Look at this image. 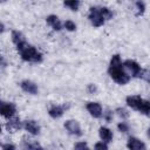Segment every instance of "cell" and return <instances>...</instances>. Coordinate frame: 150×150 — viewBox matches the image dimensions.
<instances>
[{"mask_svg": "<svg viewBox=\"0 0 150 150\" xmlns=\"http://www.w3.org/2000/svg\"><path fill=\"white\" fill-rule=\"evenodd\" d=\"M22 127H23V124L20 121V118L19 117H14V116L11 117V118H8V122L6 123V129L9 132H14V131L21 129Z\"/></svg>", "mask_w": 150, "mask_h": 150, "instance_id": "30bf717a", "label": "cell"}, {"mask_svg": "<svg viewBox=\"0 0 150 150\" xmlns=\"http://www.w3.org/2000/svg\"><path fill=\"white\" fill-rule=\"evenodd\" d=\"M23 128L26 129V131H28L32 135H39L40 134V125L38 124V122L33 121V120H27L23 122Z\"/></svg>", "mask_w": 150, "mask_h": 150, "instance_id": "8fae6325", "label": "cell"}, {"mask_svg": "<svg viewBox=\"0 0 150 150\" xmlns=\"http://www.w3.org/2000/svg\"><path fill=\"white\" fill-rule=\"evenodd\" d=\"M123 66H124L125 69H128L132 74L134 77H138V75H139V73L142 70L141 66L136 61H134V60H125L123 62Z\"/></svg>", "mask_w": 150, "mask_h": 150, "instance_id": "ba28073f", "label": "cell"}, {"mask_svg": "<svg viewBox=\"0 0 150 150\" xmlns=\"http://www.w3.org/2000/svg\"><path fill=\"white\" fill-rule=\"evenodd\" d=\"M5 1H6V0H1V2H5Z\"/></svg>", "mask_w": 150, "mask_h": 150, "instance_id": "4dcf8cb0", "label": "cell"}, {"mask_svg": "<svg viewBox=\"0 0 150 150\" xmlns=\"http://www.w3.org/2000/svg\"><path fill=\"white\" fill-rule=\"evenodd\" d=\"M125 102L131 109L137 110L143 115L150 116V101L144 100L138 95H130L127 96Z\"/></svg>", "mask_w": 150, "mask_h": 150, "instance_id": "3957f363", "label": "cell"}, {"mask_svg": "<svg viewBox=\"0 0 150 150\" xmlns=\"http://www.w3.org/2000/svg\"><path fill=\"white\" fill-rule=\"evenodd\" d=\"M146 136L150 138V127H149V128H148V130H146Z\"/></svg>", "mask_w": 150, "mask_h": 150, "instance_id": "f546056e", "label": "cell"}, {"mask_svg": "<svg viewBox=\"0 0 150 150\" xmlns=\"http://www.w3.org/2000/svg\"><path fill=\"white\" fill-rule=\"evenodd\" d=\"M117 128H118V130H120L121 132H123V134H127V132L129 131V125H128V123H125V122L118 123V124H117Z\"/></svg>", "mask_w": 150, "mask_h": 150, "instance_id": "cb8c5ba5", "label": "cell"}, {"mask_svg": "<svg viewBox=\"0 0 150 150\" xmlns=\"http://www.w3.org/2000/svg\"><path fill=\"white\" fill-rule=\"evenodd\" d=\"M20 87L21 89L25 91V93H28L30 95H36L39 93V88L38 86L33 82V81H29V80H23L21 83H20Z\"/></svg>", "mask_w": 150, "mask_h": 150, "instance_id": "9c48e42d", "label": "cell"}, {"mask_svg": "<svg viewBox=\"0 0 150 150\" xmlns=\"http://www.w3.org/2000/svg\"><path fill=\"white\" fill-rule=\"evenodd\" d=\"M100 11H101V13H102V15H103V18L105 20H110L112 18V12L109 8H107V7H100Z\"/></svg>", "mask_w": 150, "mask_h": 150, "instance_id": "d6986e66", "label": "cell"}, {"mask_svg": "<svg viewBox=\"0 0 150 150\" xmlns=\"http://www.w3.org/2000/svg\"><path fill=\"white\" fill-rule=\"evenodd\" d=\"M86 108H87L88 112H89L93 117H95V118H100V117H102V115H103V112H102V107H101V104L97 103V102H88L87 105H86Z\"/></svg>", "mask_w": 150, "mask_h": 150, "instance_id": "52a82bcc", "label": "cell"}, {"mask_svg": "<svg viewBox=\"0 0 150 150\" xmlns=\"http://www.w3.org/2000/svg\"><path fill=\"white\" fill-rule=\"evenodd\" d=\"M136 8H137V15H142L145 12V5L143 0H136Z\"/></svg>", "mask_w": 150, "mask_h": 150, "instance_id": "ffe728a7", "label": "cell"}, {"mask_svg": "<svg viewBox=\"0 0 150 150\" xmlns=\"http://www.w3.org/2000/svg\"><path fill=\"white\" fill-rule=\"evenodd\" d=\"M64 128L66 130L74 136H82V130L80 127V123L75 120H68L64 122Z\"/></svg>", "mask_w": 150, "mask_h": 150, "instance_id": "8992f818", "label": "cell"}, {"mask_svg": "<svg viewBox=\"0 0 150 150\" xmlns=\"http://www.w3.org/2000/svg\"><path fill=\"white\" fill-rule=\"evenodd\" d=\"M46 21H47V23H48L54 30H61L62 25H61V22H60V19H59L56 15H54V14L48 15V16L46 18Z\"/></svg>", "mask_w": 150, "mask_h": 150, "instance_id": "4fadbf2b", "label": "cell"}, {"mask_svg": "<svg viewBox=\"0 0 150 150\" xmlns=\"http://www.w3.org/2000/svg\"><path fill=\"white\" fill-rule=\"evenodd\" d=\"M108 73L110 75V77L118 84H127L130 81V76L125 73L124 70V66L121 61V57L118 54L112 55L109 67H108Z\"/></svg>", "mask_w": 150, "mask_h": 150, "instance_id": "6da1fadb", "label": "cell"}, {"mask_svg": "<svg viewBox=\"0 0 150 150\" xmlns=\"http://www.w3.org/2000/svg\"><path fill=\"white\" fill-rule=\"evenodd\" d=\"M18 52L20 53V56L23 61L33 62V63H40L42 62V54L33 46L28 45L27 42L16 47Z\"/></svg>", "mask_w": 150, "mask_h": 150, "instance_id": "7a4b0ae2", "label": "cell"}, {"mask_svg": "<svg viewBox=\"0 0 150 150\" xmlns=\"http://www.w3.org/2000/svg\"><path fill=\"white\" fill-rule=\"evenodd\" d=\"M63 26H64V28H66L67 30H69V32H74V30L76 29V25H75V22H73L71 20L64 21Z\"/></svg>", "mask_w": 150, "mask_h": 150, "instance_id": "7402d4cb", "label": "cell"}, {"mask_svg": "<svg viewBox=\"0 0 150 150\" xmlns=\"http://www.w3.org/2000/svg\"><path fill=\"white\" fill-rule=\"evenodd\" d=\"M1 149H4V150H7V149H12V150H14L15 149V145H13V144H4V145H1Z\"/></svg>", "mask_w": 150, "mask_h": 150, "instance_id": "f1b7e54d", "label": "cell"}, {"mask_svg": "<svg viewBox=\"0 0 150 150\" xmlns=\"http://www.w3.org/2000/svg\"><path fill=\"white\" fill-rule=\"evenodd\" d=\"M115 112H116L120 117H122L123 120L129 117V112H128V110H125L124 108H117V109L115 110Z\"/></svg>", "mask_w": 150, "mask_h": 150, "instance_id": "603a6c76", "label": "cell"}, {"mask_svg": "<svg viewBox=\"0 0 150 150\" xmlns=\"http://www.w3.org/2000/svg\"><path fill=\"white\" fill-rule=\"evenodd\" d=\"M87 89H88V91H89L90 94H94V93H96V90H97V88H96V86H95V84H93V83H90V84H88V87H87Z\"/></svg>", "mask_w": 150, "mask_h": 150, "instance_id": "83f0119b", "label": "cell"}, {"mask_svg": "<svg viewBox=\"0 0 150 150\" xmlns=\"http://www.w3.org/2000/svg\"><path fill=\"white\" fill-rule=\"evenodd\" d=\"M139 79L146 81V82H150V70L149 69H142L139 75H138Z\"/></svg>", "mask_w": 150, "mask_h": 150, "instance_id": "44dd1931", "label": "cell"}, {"mask_svg": "<svg viewBox=\"0 0 150 150\" xmlns=\"http://www.w3.org/2000/svg\"><path fill=\"white\" fill-rule=\"evenodd\" d=\"M22 139H23V146L26 149H38V148H41V145L38 142H35L34 139H29V138L27 139V137H23Z\"/></svg>", "mask_w": 150, "mask_h": 150, "instance_id": "e0dca14e", "label": "cell"}, {"mask_svg": "<svg viewBox=\"0 0 150 150\" xmlns=\"http://www.w3.org/2000/svg\"><path fill=\"white\" fill-rule=\"evenodd\" d=\"M64 112V105H52L48 110V114L52 118H59L63 115Z\"/></svg>", "mask_w": 150, "mask_h": 150, "instance_id": "9a60e30c", "label": "cell"}, {"mask_svg": "<svg viewBox=\"0 0 150 150\" xmlns=\"http://www.w3.org/2000/svg\"><path fill=\"white\" fill-rule=\"evenodd\" d=\"M95 149H101V150H107L108 149V145H107V143L105 142H98V143H96L95 144V146H94Z\"/></svg>", "mask_w": 150, "mask_h": 150, "instance_id": "d4e9b609", "label": "cell"}, {"mask_svg": "<svg viewBox=\"0 0 150 150\" xmlns=\"http://www.w3.org/2000/svg\"><path fill=\"white\" fill-rule=\"evenodd\" d=\"M0 112L5 118H11L16 112V107L12 102H1L0 104Z\"/></svg>", "mask_w": 150, "mask_h": 150, "instance_id": "5b68a950", "label": "cell"}, {"mask_svg": "<svg viewBox=\"0 0 150 150\" xmlns=\"http://www.w3.org/2000/svg\"><path fill=\"white\" fill-rule=\"evenodd\" d=\"M63 4L66 7L70 8L71 11H77L80 7V0H63Z\"/></svg>", "mask_w": 150, "mask_h": 150, "instance_id": "ac0fdd59", "label": "cell"}, {"mask_svg": "<svg viewBox=\"0 0 150 150\" xmlns=\"http://www.w3.org/2000/svg\"><path fill=\"white\" fill-rule=\"evenodd\" d=\"M88 19H89L90 23L94 27H101L105 22V19L103 18L100 8H97V7H90L89 14H88Z\"/></svg>", "mask_w": 150, "mask_h": 150, "instance_id": "277c9868", "label": "cell"}, {"mask_svg": "<svg viewBox=\"0 0 150 150\" xmlns=\"http://www.w3.org/2000/svg\"><path fill=\"white\" fill-rule=\"evenodd\" d=\"M127 146L129 149H131V150H144V149H146L145 144L141 139H138L136 137H129Z\"/></svg>", "mask_w": 150, "mask_h": 150, "instance_id": "7c38bea8", "label": "cell"}, {"mask_svg": "<svg viewBox=\"0 0 150 150\" xmlns=\"http://www.w3.org/2000/svg\"><path fill=\"white\" fill-rule=\"evenodd\" d=\"M98 135H100V138L105 143H109L112 141V131L107 127H101L98 130Z\"/></svg>", "mask_w": 150, "mask_h": 150, "instance_id": "5bb4252c", "label": "cell"}, {"mask_svg": "<svg viewBox=\"0 0 150 150\" xmlns=\"http://www.w3.org/2000/svg\"><path fill=\"white\" fill-rule=\"evenodd\" d=\"M103 117H104V120H105L107 122H110L111 118H112V111L107 110L105 112H103Z\"/></svg>", "mask_w": 150, "mask_h": 150, "instance_id": "484cf974", "label": "cell"}, {"mask_svg": "<svg viewBox=\"0 0 150 150\" xmlns=\"http://www.w3.org/2000/svg\"><path fill=\"white\" fill-rule=\"evenodd\" d=\"M12 41L16 47H19V46L23 45L25 42H27L25 36H23V34L21 32H19V30H13L12 32Z\"/></svg>", "mask_w": 150, "mask_h": 150, "instance_id": "2e32d148", "label": "cell"}, {"mask_svg": "<svg viewBox=\"0 0 150 150\" xmlns=\"http://www.w3.org/2000/svg\"><path fill=\"white\" fill-rule=\"evenodd\" d=\"M75 149H88V144L86 142H77L75 145H74Z\"/></svg>", "mask_w": 150, "mask_h": 150, "instance_id": "4316f807", "label": "cell"}]
</instances>
